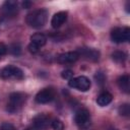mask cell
<instances>
[{"instance_id": "6da1fadb", "label": "cell", "mask_w": 130, "mask_h": 130, "mask_svg": "<svg viewBox=\"0 0 130 130\" xmlns=\"http://www.w3.org/2000/svg\"><path fill=\"white\" fill-rule=\"evenodd\" d=\"M47 19H48V11L44 8H40L29 12L26 15L25 21L30 27L40 28L46 24Z\"/></svg>"}, {"instance_id": "7a4b0ae2", "label": "cell", "mask_w": 130, "mask_h": 130, "mask_svg": "<svg viewBox=\"0 0 130 130\" xmlns=\"http://www.w3.org/2000/svg\"><path fill=\"white\" fill-rule=\"evenodd\" d=\"M26 100V95L23 92H11L8 98L6 110L10 114H15L21 110Z\"/></svg>"}, {"instance_id": "3957f363", "label": "cell", "mask_w": 130, "mask_h": 130, "mask_svg": "<svg viewBox=\"0 0 130 130\" xmlns=\"http://www.w3.org/2000/svg\"><path fill=\"white\" fill-rule=\"evenodd\" d=\"M130 39V28L127 26L123 27H115L111 31V40L114 43L121 44L128 42Z\"/></svg>"}, {"instance_id": "277c9868", "label": "cell", "mask_w": 130, "mask_h": 130, "mask_svg": "<svg viewBox=\"0 0 130 130\" xmlns=\"http://www.w3.org/2000/svg\"><path fill=\"white\" fill-rule=\"evenodd\" d=\"M0 76L3 79H18L19 80L24 77V74L20 68L14 65H7L1 70Z\"/></svg>"}, {"instance_id": "5b68a950", "label": "cell", "mask_w": 130, "mask_h": 130, "mask_svg": "<svg viewBox=\"0 0 130 130\" xmlns=\"http://www.w3.org/2000/svg\"><path fill=\"white\" fill-rule=\"evenodd\" d=\"M18 12V2L14 0H6L0 7V13L3 17H14Z\"/></svg>"}, {"instance_id": "8992f818", "label": "cell", "mask_w": 130, "mask_h": 130, "mask_svg": "<svg viewBox=\"0 0 130 130\" xmlns=\"http://www.w3.org/2000/svg\"><path fill=\"white\" fill-rule=\"evenodd\" d=\"M68 84H69L70 87H73V88H75L79 91H87L90 88V85H91L90 80L86 76H83V75L71 78L69 80Z\"/></svg>"}, {"instance_id": "52a82bcc", "label": "cell", "mask_w": 130, "mask_h": 130, "mask_svg": "<svg viewBox=\"0 0 130 130\" xmlns=\"http://www.w3.org/2000/svg\"><path fill=\"white\" fill-rule=\"evenodd\" d=\"M74 121L80 128H86L90 123V113L87 109H79L75 113Z\"/></svg>"}, {"instance_id": "ba28073f", "label": "cell", "mask_w": 130, "mask_h": 130, "mask_svg": "<svg viewBox=\"0 0 130 130\" xmlns=\"http://www.w3.org/2000/svg\"><path fill=\"white\" fill-rule=\"evenodd\" d=\"M55 98V90L52 87H47L40 90L36 94V102L38 104H48L51 103Z\"/></svg>"}, {"instance_id": "9c48e42d", "label": "cell", "mask_w": 130, "mask_h": 130, "mask_svg": "<svg viewBox=\"0 0 130 130\" xmlns=\"http://www.w3.org/2000/svg\"><path fill=\"white\" fill-rule=\"evenodd\" d=\"M79 57L84 60L95 62L100 59V52L93 48H80L77 50Z\"/></svg>"}, {"instance_id": "30bf717a", "label": "cell", "mask_w": 130, "mask_h": 130, "mask_svg": "<svg viewBox=\"0 0 130 130\" xmlns=\"http://www.w3.org/2000/svg\"><path fill=\"white\" fill-rule=\"evenodd\" d=\"M50 117L46 114H38L32 119V127L36 130H45L49 126Z\"/></svg>"}, {"instance_id": "8fae6325", "label": "cell", "mask_w": 130, "mask_h": 130, "mask_svg": "<svg viewBox=\"0 0 130 130\" xmlns=\"http://www.w3.org/2000/svg\"><path fill=\"white\" fill-rule=\"evenodd\" d=\"M78 59H79V55L77 51H70V52L59 54L57 57V62L61 64H69V63L76 62Z\"/></svg>"}, {"instance_id": "7c38bea8", "label": "cell", "mask_w": 130, "mask_h": 130, "mask_svg": "<svg viewBox=\"0 0 130 130\" xmlns=\"http://www.w3.org/2000/svg\"><path fill=\"white\" fill-rule=\"evenodd\" d=\"M67 16H68V13L66 11H59V12L55 13L51 19V25L54 28L60 27L67 20Z\"/></svg>"}, {"instance_id": "4fadbf2b", "label": "cell", "mask_w": 130, "mask_h": 130, "mask_svg": "<svg viewBox=\"0 0 130 130\" xmlns=\"http://www.w3.org/2000/svg\"><path fill=\"white\" fill-rule=\"evenodd\" d=\"M117 84H118L119 88L123 92H125V93H129L130 92V77H129L128 74L121 75L117 79Z\"/></svg>"}, {"instance_id": "5bb4252c", "label": "cell", "mask_w": 130, "mask_h": 130, "mask_svg": "<svg viewBox=\"0 0 130 130\" xmlns=\"http://www.w3.org/2000/svg\"><path fill=\"white\" fill-rule=\"evenodd\" d=\"M47 43V38L45 35L41 34V32H37V34H34L31 37H30V44L34 45L35 47L37 48H41L43 46H45Z\"/></svg>"}, {"instance_id": "9a60e30c", "label": "cell", "mask_w": 130, "mask_h": 130, "mask_svg": "<svg viewBox=\"0 0 130 130\" xmlns=\"http://www.w3.org/2000/svg\"><path fill=\"white\" fill-rule=\"evenodd\" d=\"M112 100H113V95H112L110 92H108V91H103V92H101V93L98 95V98H96V103H98L99 106L105 107V106H108V105L112 102Z\"/></svg>"}, {"instance_id": "2e32d148", "label": "cell", "mask_w": 130, "mask_h": 130, "mask_svg": "<svg viewBox=\"0 0 130 130\" xmlns=\"http://www.w3.org/2000/svg\"><path fill=\"white\" fill-rule=\"evenodd\" d=\"M127 54L123 51H115L112 54V59L117 63H124L127 60Z\"/></svg>"}, {"instance_id": "e0dca14e", "label": "cell", "mask_w": 130, "mask_h": 130, "mask_svg": "<svg viewBox=\"0 0 130 130\" xmlns=\"http://www.w3.org/2000/svg\"><path fill=\"white\" fill-rule=\"evenodd\" d=\"M8 50H9L10 54L13 55V56H19V55L21 54V47H20V45H19L18 43H13V44H11V45L9 46Z\"/></svg>"}, {"instance_id": "ac0fdd59", "label": "cell", "mask_w": 130, "mask_h": 130, "mask_svg": "<svg viewBox=\"0 0 130 130\" xmlns=\"http://www.w3.org/2000/svg\"><path fill=\"white\" fill-rule=\"evenodd\" d=\"M118 112L121 116H124V117H129L130 116V105L129 104H122L119 109H118Z\"/></svg>"}, {"instance_id": "d6986e66", "label": "cell", "mask_w": 130, "mask_h": 130, "mask_svg": "<svg viewBox=\"0 0 130 130\" xmlns=\"http://www.w3.org/2000/svg\"><path fill=\"white\" fill-rule=\"evenodd\" d=\"M53 130H64V124L60 119H55L52 122Z\"/></svg>"}, {"instance_id": "ffe728a7", "label": "cell", "mask_w": 130, "mask_h": 130, "mask_svg": "<svg viewBox=\"0 0 130 130\" xmlns=\"http://www.w3.org/2000/svg\"><path fill=\"white\" fill-rule=\"evenodd\" d=\"M61 77L63 79H67V80H70L72 77H73V71L70 70V69H65L62 71L61 73Z\"/></svg>"}, {"instance_id": "44dd1931", "label": "cell", "mask_w": 130, "mask_h": 130, "mask_svg": "<svg viewBox=\"0 0 130 130\" xmlns=\"http://www.w3.org/2000/svg\"><path fill=\"white\" fill-rule=\"evenodd\" d=\"M0 130H16V128L9 122H4L0 126Z\"/></svg>"}, {"instance_id": "7402d4cb", "label": "cell", "mask_w": 130, "mask_h": 130, "mask_svg": "<svg viewBox=\"0 0 130 130\" xmlns=\"http://www.w3.org/2000/svg\"><path fill=\"white\" fill-rule=\"evenodd\" d=\"M8 51V47L4 44V43H0V56H3L7 53Z\"/></svg>"}, {"instance_id": "603a6c76", "label": "cell", "mask_w": 130, "mask_h": 130, "mask_svg": "<svg viewBox=\"0 0 130 130\" xmlns=\"http://www.w3.org/2000/svg\"><path fill=\"white\" fill-rule=\"evenodd\" d=\"M95 79L102 84V83L105 81V75H104L102 72H96V74H95Z\"/></svg>"}, {"instance_id": "cb8c5ba5", "label": "cell", "mask_w": 130, "mask_h": 130, "mask_svg": "<svg viewBox=\"0 0 130 130\" xmlns=\"http://www.w3.org/2000/svg\"><path fill=\"white\" fill-rule=\"evenodd\" d=\"M31 2L30 1H23L22 3H21V5H22V7L23 8H29L30 6H31Z\"/></svg>"}, {"instance_id": "d4e9b609", "label": "cell", "mask_w": 130, "mask_h": 130, "mask_svg": "<svg viewBox=\"0 0 130 130\" xmlns=\"http://www.w3.org/2000/svg\"><path fill=\"white\" fill-rule=\"evenodd\" d=\"M128 6H129V2H127V3H126V11H127V12H129V9H128Z\"/></svg>"}, {"instance_id": "484cf974", "label": "cell", "mask_w": 130, "mask_h": 130, "mask_svg": "<svg viewBox=\"0 0 130 130\" xmlns=\"http://www.w3.org/2000/svg\"><path fill=\"white\" fill-rule=\"evenodd\" d=\"M25 130H29V129H25Z\"/></svg>"}, {"instance_id": "4316f807", "label": "cell", "mask_w": 130, "mask_h": 130, "mask_svg": "<svg viewBox=\"0 0 130 130\" xmlns=\"http://www.w3.org/2000/svg\"><path fill=\"white\" fill-rule=\"evenodd\" d=\"M0 59H1V56H0Z\"/></svg>"}]
</instances>
